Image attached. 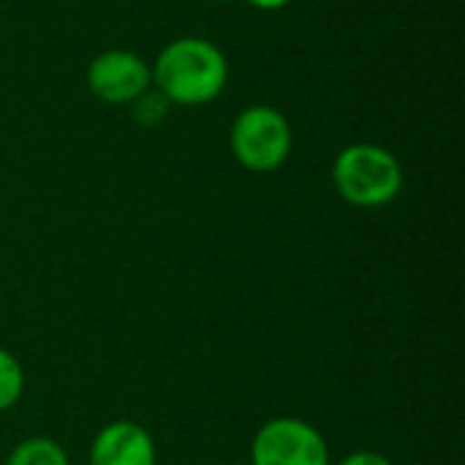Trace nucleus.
<instances>
[{
    "label": "nucleus",
    "instance_id": "1",
    "mask_svg": "<svg viewBox=\"0 0 465 465\" xmlns=\"http://www.w3.org/2000/svg\"><path fill=\"white\" fill-rule=\"evenodd\" d=\"M150 68L153 87L174 106L213 104L229 82L226 54L199 35L169 41Z\"/></svg>",
    "mask_w": 465,
    "mask_h": 465
},
{
    "label": "nucleus",
    "instance_id": "2",
    "mask_svg": "<svg viewBox=\"0 0 465 465\" xmlns=\"http://www.w3.org/2000/svg\"><path fill=\"white\" fill-rule=\"evenodd\" d=\"M332 183L343 202L362 210L392 204L403 191V166L381 144L357 142L338 153Z\"/></svg>",
    "mask_w": 465,
    "mask_h": 465
},
{
    "label": "nucleus",
    "instance_id": "3",
    "mask_svg": "<svg viewBox=\"0 0 465 465\" xmlns=\"http://www.w3.org/2000/svg\"><path fill=\"white\" fill-rule=\"evenodd\" d=\"M229 144L242 169L267 174L289 161L294 136L289 120L275 106L253 104L234 117Z\"/></svg>",
    "mask_w": 465,
    "mask_h": 465
},
{
    "label": "nucleus",
    "instance_id": "4",
    "mask_svg": "<svg viewBox=\"0 0 465 465\" xmlns=\"http://www.w3.org/2000/svg\"><path fill=\"white\" fill-rule=\"evenodd\" d=\"M251 465H332L324 436L300 417L264 422L251 444Z\"/></svg>",
    "mask_w": 465,
    "mask_h": 465
},
{
    "label": "nucleus",
    "instance_id": "5",
    "mask_svg": "<svg viewBox=\"0 0 465 465\" xmlns=\"http://www.w3.org/2000/svg\"><path fill=\"white\" fill-rule=\"evenodd\" d=\"M87 90L112 106H131L142 93L153 87V68L128 49H106L87 65Z\"/></svg>",
    "mask_w": 465,
    "mask_h": 465
},
{
    "label": "nucleus",
    "instance_id": "6",
    "mask_svg": "<svg viewBox=\"0 0 465 465\" xmlns=\"http://www.w3.org/2000/svg\"><path fill=\"white\" fill-rule=\"evenodd\" d=\"M87 465H158V447L139 422L114 420L93 436Z\"/></svg>",
    "mask_w": 465,
    "mask_h": 465
},
{
    "label": "nucleus",
    "instance_id": "7",
    "mask_svg": "<svg viewBox=\"0 0 465 465\" xmlns=\"http://www.w3.org/2000/svg\"><path fill=\"white\" fill-rule=\"evenodd\" d=\"M5 465H71V460L60 441L46 436H30L8 452Z\"/></svg>",
    "mask_w": 465,
    "mask_h": 465
},
{
    "label": "nucleus",
    "instance_id": "8",
    "mask_svg": "<svg viewBox=\"0 0 465 465\" xmlns=\"http://www.w3.org/2000/svg\"><path fill=\"white\" fill-rule=\"evenodd\" d=\"M25 392V368L22 362L0 346V414L14 409Z\"/></svg>",
    "mask_w": 465,
    "mask_h": 465
},
{
    "label": "nucleus",
    "instance_id": "9",
    "mask_svg": "<svg viewBox=\"0 0 465 465\" xmlns=\"http://www.w3.org/2000/svg\"><path fill=\"white\" fill-rule=\"evenodd\" d=\"M169 106H172V104H169L158 90L150 87L147 93H142V95L131 104V114H134L136 123L153 128V125H158V123L169 114Z\"/></svg>",
    "mask_w": 465,
    "mask_h": 465
},
{
    "label": "nucleus",
    "instance_id": "10",
    "mask_svg": "<svg viewBox=\"0 0 465 465\" xmlns=\"http://www.w3.org/2000/svg\"><path fill=\"white\" fill-rule=\"evenodd\" d=\"M335 465H395L387 455L381 452H373V450H360V452H351L346 455L343 460H338Z\"/></svg>",
    "mask_w": 465,
    "mask_h": 465
},
{
    "label": "nucleus",
    "instance_id": "11",
    "mask_svg": "<svg viewBox=\"0 0 465 465\" xmlns=\"http://www.w3.org/2000/svg\"><path fill=\"white\" fill-rule=\"evenodd\" d=\"M248 3L262 8V11H278V8H286L292 0H248Z\"/></svg>",
    "mask_w": 465,
    "mask_h": 465
},
{
    "label": "nucleus",
    "instance_id": "12",
    "mask_svg": "<svg viewBox=\"0 0 465 465\" xmlns=\"http://www.w3.org/2000/svg\"><path fill=\"white\" fill-rule=\"evenodd\" d=\"M229 465H245V463H229Z\"/></svg>",
    "mask_w": 465,
    "mask_h": 465
}]
</instances>
